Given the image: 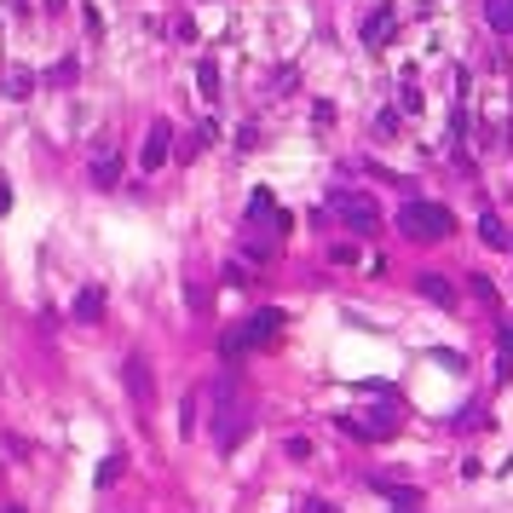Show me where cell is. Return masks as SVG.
I'll return each mask as SVG.
<instances>
[{
  "instance_id": "1",
  "label": "cell",
  "mask_w": 513,
  "mask_h": 513,
  "mask_svg": "<svg viewBox=\"0 0 513 513\" xmlns=\"http://www.w3.org/2000/svg\"><path fill=\"white\" fill-rule=\"evenodd\" d=\"M398 231L415 237V242H438V237L456 231V219H450L444 202H404V208H398Z\"/></svg>"
},
{
  "instance_id": "2",
  "label": "cell",
  "mask_w": 513,
  "mask_h": 513,
  "mask_svg": "<svg viewBox=\"0 0 513 513\" xmlns=\"http://www.w3.org/2000/svg\"><path fill=\"white\" fill-rule=\"evenodd\" d=\"M277 329H283V312H254V317H242V329H231L219 352H225V358H237V352L272 346V340H277Z\"/></svg>"
},
{
  "instance_id": "3",
  "label": "cell",
  "mask_w": 513,
  "mask_h": 513,
  "mask_svg": "<svg viewBox=\"0 0 513 513\" xmlns=\"http://www.w3.org/2000/svg\"><path fill=\"white\" fill-rule=\"evenodd\" d=\"M167 156H174V121H151V133H144V151H139V167H144V174H156Z\"/></svg>"
},
{
  "instance_id": "4",
  "label": "cell",
  "mask_w": 513,
  "mask_h": 513,
  "mask_svg": "<svg viewBox=\"0 0 513 513\" xmlns=\"http://www.w3.org/2000/svg\"><path fill=\"white\" fill-rule=\"evenodd\" d=\"M335 208L346 214V225H352V231H375V225H381V214H375V202H370V197H352V191H335Z\"/></svg>"
},
{
  "instance_id": "5",
  "label": "cell",
  "mask_w": 513,
  "mask_h": 513,
  "mask_svg": "<svg viewBox=\"0 0 513 513\" xmlns=\"http://www.w3.org/2000/svg\"><path fill=\"white\" fill-rule=\"evenodd\" d=\"M116 179H121V156H116V144H110V139H99V144H93V185L116 191Z\"/></svg>"
},
{
  "instance_id": "6",
  "label": "cell",
  "mask_w": 513,
  "mask_h": 513,
  "mask_svg": "<svg viewBox=\"0 0 513 513\" xmlns=\"http://www.w3.org/2000/svg\"><path fill=\"white\" fill-rule=\"evenodd\" d=\"M121 370H127V393L139 398V410H151V404H156V387H151V370H144V358H127Z\"/></svg>"
},
{
  "instance_id": "7",
  "label": "cell",
  "mask_w": 513,
  "mask_h": 513,
  "mask_svg": "<svg viewBox=\"0 0 513 513\" xmlns=\"http://www.w3.org/2000/svg\"><path fill=\"white\" fill-rule=\"evenodd\" d=\"M415 289H421L433 306H456V289H450V277H438V272H421V277H415Z\"/></svg>"
},
{
  "instance_id": "8",
  "label": "cell",
  "mask_w": 513,
  "mask_h": 513,
  "mask_svg": "<svg viewBox=\"0 0 513 513\" xmlns=\"http://www.w3.org/2000/svg\"><path fill=\"white\" fill-rule=\"evenodd\" d=\"M387 35H393V6H375L363 18V46H387Z\"/></svg>"
},
{
  "instance_id": "9",
  "label": "cell",
  "mask_w": 513,
  "mask_h": 513,
  "mask_svg": "<svg viewBox=\"0 0 513 513\" xmlns=\"http://www.w3.org/2000/svg\"><path fill=\"white\" fill-rule=\"evenodd\" d=\"M99 317H104V295L99 289H81L76 295V323H99Z\"/></svg>"
},
{
  "instance_id": "10",
  "label": "cell",
  "mask_w": 513,
  "mask_h": 513,
  "mask_svg": "<svg viewBox=\"0 0 513 513\" xmlns=\"http://www.w3.org/2000/svg\"><path fill=\"white\" fill-rule=\"evenodd\" d=\"M479 237H484V248H513V237H508V225L496 214H484L479 219Z\"/></svg>"
},
{
  "instance_id": "11",
  "label": "cell",
  "mask_w": 513,
  "mask_h": 513,
  "mask_svg": "<svg viewBox=\"0 0 513 513\" xmlns=\"http://www.w3.org/2000/svg\"><path fill=\"white\" fill-rule=\"evenodd\" d=\"M484 18H491V29H513V0H484Z\"/></svg>"
},
{
  "instance_id": "12",
  "label": "cell",
  "mask_w": 513,
  "mask_h": 513,
  "mask_svg": "<svg viewBox=\"0 0 513 513\" xmlns=\"http://www.w3.org/2000/svg\"><path fill=\"white\" fill-rule=\"evenodd\" d=\"M248 219H283V214H277V202H272V191H254V202H248Z\"/></svg>"
},
{
  "instance_id": "13",
  "label": "cell",
  "mask_w": 513,
  "mask_h": 513,
  "mask_svg": "<svg viewBox=\"0 0 513 513\" xmlns=\"http://www.w3.org/2000/svg\"><path fill=\"white\" fill-rule=\"evenodd\" d=\"M197 87L208 93V99L219 93V64H214V58H202V64H197Z\"/></svg>"
},
{
  "instance_id": "14",
  "label": "cell",
  "mask_w": 513,
  "mask_h": 513,
  "mask_svg": "<svg viewBox=\"0 0 513 513\" xmlns=\"http://www.w3.org/2000/svg\"><path fill=\"white\" fill-rule=\"evenodd\" d=\"M496 381H513V346H508V340H502V346H496Z\"/></svg>"
},
{
  "instance_id": "15",
  "label": "cell",
  "mask_w": 513,
  "mask_h": 513,
  "mask_svg": "<svg viewBox=\"0 0 513 513\" xmlns=\"http://www.w3.org/2000/svg\"><path fill=\"white\" fill-rule=\"evenodd\" d=\"M29 87H35V76H29V69H18V76H12V99H29Z\"/></svg>"
},
{
  "instance_id": "16",
  "label": "cell",
  "mask_w": 513,
  "mask_h": 513,
  "mask_svg": "<svg viewBox=\"0 0 513 513\" xmlns=\"http://www.w3.org/2000/svg\"><path fill=\"white\" fill-rule=\"evenodd\" d=\"M398 104H404V110H410V116H415V110H421V93H415V87H410V81H404V87H398Z\"/></svg>"
},
{
  "instance_id": "17",
  "label": "cell",
  "mask_w": 513,
  "mask_h": 513,
  "mask_svg": "<svg viewBox=\"0 0 513 513\" xmlns=\"http://www.w3.org/2000/svg\"><path fill=\"white\" fill-rule=\"evenodd\" d=\"M116 479H121V456H110L104 468H99V484H116Z\"/></svg>"
},
{
  "instance_id": "18",
  "label": "cell",
  "mask_w": 513,
  "mask_h": 513,
  "mask_svg": "<svg viewBox=\"0 0 513 513\" xmlns=\"http://www.w3.org/2000/svg\"><path fill=\"white\" fill-rule=\"evenodd\" d=\"M300 513H340V508H335V502H317V496H312V502L300 508Z\"/></svg>"
},
{
  "instance_id": "19",
  "label": "cell",
  "mask_w": 513,
  "mask_h": 513,
  "mask_svg": "<svg viewBox=\"0 0 513 513\" xmlns=\"http://www.w3.org/2000/svg\"><path fill=\"white\" fill-rule=\"evenodd\" d=\"M502 340H508V346H513V317H502Z\"/></svg>"
},
{
  "instance_id": "20",
  "label": "cell",
  "mask_w": 513,
  "mask_h": 513,
  "mask_svg": "<svg viewBox=\"0 0 513 513\" xmlns=\"http://www.w3.org/2000/svg\"><path fill=\"white\" fill-rule=\"evenodd\" d=\"M6 208H12V191H6V185H0V214H6Z\"/></svg>"
},
{
  "instance_id": "21",
  "label": "cell",
  "mask_w": 513,
  "mask_h": 513,
  "mask_svg": "<svg viewBox=\"0 0 513 513\" xmlns=\"http://www.w3.org/2000/svg\"><path fill=\"white\" fill-rule=\"evenodd\" d=\"M393 513H421V508H393Z\"/></svg>"
},
{
  "instance_id": "22",
  "label": "cell",
  "mask_w": 513,
  "mask_h": 513,
  "mask_svg": "<svg viewBox=\"0 0 513 513\" xmlns=\"http://www.w3.org/2000/svg\"><path fill=\"white\" fill-rule=\"evenodd\" d=\"M6 513H23V508H6Z\"/></svg>"
},
{
  "instance_id": "23",
  "label": "cell",
  "mask_w": 513,
  "mask_h": 513,
  "mask_svg": "<svg viewBox=\"0 0 513 513\" xmlns=\"http://www.w3.org/2000/svg\"><path fill=\"white\" fill-rule=\"evenodd\" d=\"M18 6H23V0H18Z\"/></svg>"
}]
</instances>
